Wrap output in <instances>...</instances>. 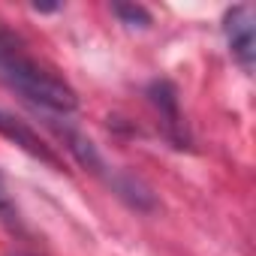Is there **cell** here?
<instances>
[{
  "label": "cell",
  "instance_id": "6",
  "mask_svg": "<svg viewBox=\"0 0 256 256\" xmlns=\"http://www.w3.org/2000/svg\"><path fill=\"white\" fill-rule=\"evenodd\" d=\"M112 12L124 22V24H130V28H148L151 24V12L145 6H136V4H114Z\"/></svg>",
  "mask_w": 256,
  "mask_h": 256
},
{
  "label": "cell",
  "instance_id": "7",
  "mask_svg": "<svg viewBox=\"0 0 256 256\" xmlns=\"http://www.w3.org/2000/svg\"><path fill=\"white\" fill-rule=\"evenodd\" d=\"M0 217L12 220V202L6 196V184H4V175H0Z\"/></svg>",
  "mask_w": 256,
  "mask_h": 256
},
{
  "label": "cell",
  "instance_id": "5",
  "mask_svg": "<svg viewBox=\"0 0 256 256\" xmlns=\"http://www.w3.org/2000/svg\"><path fill=\"white\" fill-rule=\"evenodd\" d=\"M0 136H6L10 142H16L18 148H24L30 157H36V160H42V163H48V166H54V169H60V160H58V154L30 130V126L24 124V120H18L16 114H10V112H4L0 108Z\"/></svg>",
  "mask_w": 256,
  "mask_h": 256
},
{
  "label": "cell",
  "instance_id": "4",
  "mask_svg": "<svg viewBox=\"0 0 256 256\" xmlns=\"http://www.w3.org/2000/svg\"><path fill=\"white\" fill-rule=\"evenodd\" d=\"M48 126L64 139V145H66V151L76 157V163L78 166H84L88 172H94V175H100V178H108L112 175V169L106 166V160H102V154L96 151V145L82 133V130H76V126H70V124H54V120H48Z\"/></svg>",
  "mask_w": 256,
  "mask_h": 256
},
{
  "label": "cell",
  "instance_id": "1",
  "mask_svg": "<svg viewBox=\"0 0 256 256\" xmlns=\"http://www.w3.org/2000/svg\"><path fill=\"white\" fill-rule=\"evenodd\" d=\"M0 78L6 84H12L22 96L34 100L36 106H42L48 112L70 114L78 108V96L64 78H58L54 72L40 66L34 58L22 54L6 40H0Z\"/></svg>",
  "mask_w": 256,
  "mask_h": 256
},
{
  "label": "cell",
  "instance_id": "2",
  "mask_svg": "<svg viewBox=\"0 0 256 256\" xmlns=\"http://www.w3.org/2000/svg\"><path fill=\"white\" fill-rule=\"evenodd\" d=\"M223 34L229 42V54L241 64L244 72H250L253 60H256V16H253V10L247 4L232 6L223 16Z\"/></svg>",
  "mask_w": 256,
  "mask_h": 256
},
{
  "label": "cell",
  "instance_id": "3",
  "mask_svg": "<svg viewBox=\"0 0 256 256\" xmlns=\"http://www.w3.org/2000/svg\"><path fill=\"white\" fill-rule=\"evenodd\" d=\"M148 100L157 108L160 120H163V133L175 142V148H187V133H184V114L178 106V90L172 82L160 78L154 84H148Z\"/></svg>",
  "mask_w": 256,
  "mask_h": 256
}]
</instances>
